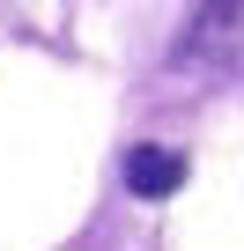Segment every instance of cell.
I'll return each instance as SVG.
<instances>
[{"instance_id": "cell-2", "label": "cell", "mask_w": 244, "mask_h": 251, "mask_svg": "<svg viewBox=\"0 0 244 251\" xmlns=\"http://www.w3.org/2000/svg\"><path fill=\"white\" fill-rule=\"evenodd\" d=\"M185 170H192V163H185L178 148H156V141H148V148L126 155V192H134V200H170V192L185 185Z\"/></svg>"}, {"instance_id": "cell-1", "label": "cell", "mask_w": 244, "mask_h": 251, "mask_svg": "<svg viewBox=\"0 0 244 251\" xmlns=\"http://www.w3.org/2000/svg\"><path fill=\"white\" fill-rule=\"evenodd\" d=\"M229 52H244V0H200L178 37V59L192 67V59H229Z\"/></svg>"}]
</instances>
